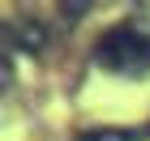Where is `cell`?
I'll return each instance as SVG.
<instances>
[{"instance_id": "obj_1", "label": "cell", "mask_w": 150, "mask_h": 141, "mask_svg": "<svg viewBox=\"0 0 150 141\" xmlns=\"http://www.w3.org/2000/svg\"><path fill=\"white\" fill-rule=\"evenodd\" d=\"M94 64L116 77H146L150 73V22L133 17V22L112 26L99 43H94Z\"/></svg>"}, {"instance_id": "obj_2", "label": "cell", "mask_w": 150, "mask_h": 141, "mask_svg": "<svg viewBox=\"0 0 150 141\" xmlns=\"http://www.w3.org/2000/svg\"><path fill=\"white\" fill-rule=\"evenodd\" d=\"M4 39H9V51H30V56H35L39 47L47 43V30L35 17H17V22L4 26Z\"/></svg>"}, {"instance_id": "obj_3", "label": "cell", "mask_w": 150, "mask_h": 141, "mask_svg": "<svg viewBox=\"0 0 150 141\" xmlns=\"http://www.w3.org/2000/svg\"><path fill=\"white\" fill-rule=\"evenodd\" d=\"M77 141H133L129 128H86Z\"/></svg>"}, {"instance_id": "obj_4", "label": "cell", "mask_w": 150, "mask_h": 141, "mask_svg": "<svg viewBox=\"0 0 150 141\" xmlns=\"http://www.w3.org/2000/svg\"><path fill=\"white\" fill-rule=\"evenodd\" d=\"M64 22H81V13H90V4H60Z\"/></svg>"}]
</instances>
